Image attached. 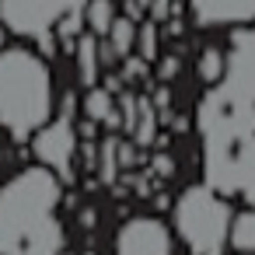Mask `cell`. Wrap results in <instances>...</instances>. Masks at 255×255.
<instances>
[{
  "mask_svg": "<svg viewBox=\"0 0 255 255\" xmlns=\"http://www.w3.org/2000/svg\"><path fill=\"white\" fill-rule=\"evenodd\" d=\"M206 185L255 206V105L231 84H213L196 112Z\"/></svg>",
  "mask_w": 255,
  "mask_h": 255,
  "instance_id": "obj_1",
  "label": "cell"
},
{
  "mask_svg": "<svg viewBox=\"0 0 255 255\" xmlns=\"http://www.w3.org/2000/svg\"><path fill=\"white\" fill-rule=\"evenodd\" d=\"M60 196L49 168H25L0 185V255H60Z\"/></svg>",
  "mask_w": 255,
  "mask_h": 255,
  "instance_id": "obj_2",
  "label": "cell"
},
{
  "mask_svg": "<svg viewBox=\"0 0 255 255\" xmlns=\"http://www.w3.org/2000/svg\"><path fill=\"white\" fill-rule=\"evenodd\" d=\"M53 116V74L32 49H0V126L14 140L35 136Z\"/></svg>",
  "mask_w": 255,
  "mask_h": 255,
  "instance_id": "obj_3",
  "label": "cell"
},
{
  "mask_svg": "<svg viewBox=\"0 0 255 255\" xmlns=\"http://www.w3.org/2000/svg\"><path fill=\"white\" fill-rule=\"evenodd\" d=\"M231 203L210 185H189L171 210V224L192 255H224L231 234Z\"/></svg>",
  "mask_w": 255,
  "mask_h": 255,
  "instance_id": "obj_4",
  "label": "cell"
},
{
  "mask_svg": "<svg viewBox=\"0 0 255 255\" xmlns=\"http://www.w3.org/2000/svg\"><path fill=\"white\" fill-rule=\"evenodd\" d=\"M91 0H0V25L25 39H49L56 25L74 21Z\"/></svg>",
  "mask_w": 255,
  "mask_h": 255,
  "instance_id": "obj_5",
  "label": "cell"
},
{
  "mask_svg": "<svg viewBox=\"0 0 255 255\" xmlns=\"http://www.w3.org/2000/svg\"><path fill=\"white\" fill-rule=\"evenodd\" d=\"M116 255H175L171 227L157 217H129L116 234Z\"/></svg>",
  "mask_w": 255,
  "mask_h": 255,
  "instance_id": "obj_6",
  "label": "cell"
},
{
  "mask_svg": "<svg viewBox=\"0 0 255 255\" xmlns=\"http://www.w3.org/2000/svg\"><path fill=\"white\" fill-rule=\"evenodd\" d=\"M199 28H248L255 25V0H189Z\"/></svg>",
  "mask_w": 255,
  "mask_h": 255,
  "instance_id": "obj_7",
  "label": "cell"
},
{
  "mask_svg": "<svg viewBox=\"0 0 255 255\" xmlns=\"http://www.w3.org/2000/svg\"><path fill=\"white\" fill-rule=\"evenodd\" d=\"M224 84H231L238 95H245L255 105V25H248V28H241L234 35Z\"/></svg>",
  "mask_w": 255,
  "mask_h": 255,
  "instance_id": "obj_8",
  "label": "cell"
},
{
  "mask_svg": "<svg viewBox=\"0 0 255 255\" xmlns=\"http://www.w3.org/2000/svg\"><path fill=\"white\" fill-rule=\"evenodd\" d=\"M74 150H77V136L70 123H46L35 133V157L42 161V168L49 171H67L74 164Z\"/></svg>",
  "mask_w": 255,
  "mask_h": 255,
  "instance_id": "obj_9",
  "label": "cell"
},
{
  "mask_svg": "<svg viewBox=\"0 0 255 255\" xmlns=\"http://www.w3.org/2000/svg\"><path fill=\"white\" fill-rule=\"evenodd\" d=\"M227 245H231L238 255H255V206H245L241 213L231 217Z\"/></svg>",
  "mask_w": 255,
  "mask_h": 255,
  "instance_id": "obj_10",
  "label": "cell"
},
{
  "mask_svg": "<svg viewBox=\"0 0 255 255\" xmlns=\"http://www.w3.org/2000/svg\"><path fill=\"white\" fill-rule=\"evenodd\" d=\"M224 74H227V56L220 53V49H203V56H199V77L213 88V84H220L224 81Z\"/></svg>",
  "mask_w": 255,
  "mask_h": 255,
  "instance_id": "obj_11",
  "label": "cell"
},
{
  "mask_svg": "<svg viewBox=\"0 0 255 255\" xmlns=\"http://www.w3.org/2000/svg\"><path fill=\"white\" fill-rule=\"evenodd\" d=\"M88 21L95 32H109L112 28V4L109 0H91L88 4Z\"/></svg>",
  "mask_w": 255,
  "mask_h": 255,
  "instance_id": "obj_12",
  "label": "cell"
},
{
  "mask_svg": "<svg viewBox=\"0 0 255 255\" xmlns=\"http://www.w3.org/2000/svg\"><path fill=\"white\" fill-rule=\"evenodd\" d=\"M109 32H112V39H116V49H119V53H126V49L133 46V25H129V21H112V28H109Z\"/></svg>",
  "mask_w": 255,
  "mask_h": 255,
  "instance_id": "obj_13",
  "label": "cell"
},
{
  "mask_svg": "<svg viewBox=\"0 0 255 255\" xmlns=\"http://www.w3.org/2000/svg\"><path fill=\"white\" fill-rule=\"evenodd\" d=\"M0 28H4V25H0ZM0 39H4V32H0Z\"/></svg>",
  "mask_w": 255,
  "mask_h": 255,
  "instance_id": "obj_14",
  "label": "cell"
}]
</instances>
